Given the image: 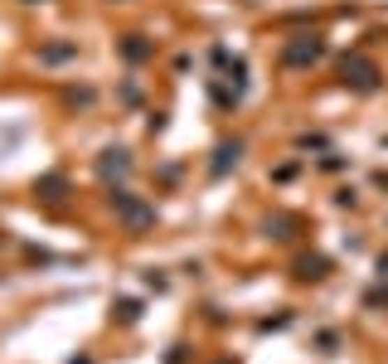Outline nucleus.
I'll list each match as a JSON object with an SVG mask.
<instances>
[{"instance_id":"nucleus-1","label":"nucleus","mask_w":388,"mask_h":364,"mask_svg":"<svg viewBox=\"0 0 388 364\" xmlns=\"http://www.w3.org/2000/svg\"><path fill=\"white\" fill-rule=\"evenodd\" d=\"M340 78H345V88H359V92L379 88V68H374L369 59H359V54H350V59L340 64Z\"/></svg>"},{"instance_id":"nucleus-2","label":"nucleus","mask_w":388,"mask_h":364,"mask_svg":"<svg viewBox=\"0 0 388 364\" xmlns=\"http://www.w3.org/2000/svg\"><path fill=\"white\" fill-rule=\"evenodd\" d=\"M112 204H117V214H121L131 228H151V224H156V209H146V204L131 199L126 189H112Z\"/></svg>"},{"instance_id":"nucleus-3","label":"nucleus","mask_w":388,"mask_h":364,"mask_svg":"<svg viewBox=\"0 0 388 364\" xmlns=\"http://www.w3.org/2000/svg\"><path fill=\"white\" fill-rule=\"evenodd\" d=\"M320 54H325V44H320L315 34H301V39H291L287 49H282V59H287L291 68H301V64H315Z\"/></svg>"},{"instance_id":"nucleus-4","label":"nucleus","mask_w":388,"mask_h":364,"mask_svg":"<svg viewBox=\"0 0 388 364\" xmlns=\"http://www.w3.org/2000/svg\"><path fill=\"white\" fill-rule=\"evenodd\" d=\"M238 151H243L238 141H223V146H218V156H214V175H223L228 166H238Z\"/></svg>"},{"instance_id":"nucleus-5","label":"nucleus","mask_w":388,"mask_h":364,"mask_svg":"<svg viewBox=\"0 0 388 364\" xmlns=\"http://www.w3.org/2000/svg\"><path fill=\"white\" fill-rule=\"evenodd\" d=\"M97 170H102V175H112V170H117V175H126V170H131V161H126V151H107V156L97 161Z\"/></svg>"},{"instance_id":"nucleus-6","label":"nucleus","mask_w":388,"mask_h":364,"mask_svg":"<svg viewBox=\"0 0 388 364\" xmlns=\"http://www.w3.org/2000/svg\"><path fill=\"white\" fill-rule=\"evenodd\" d=\"M325 268H330L325 258H301V272L296 277H325Z\"/></svg>"},{"instance_id":"nucleus-7","label":"nucleus","mask_w":388,"mask_h":364,"mask_svg":"<svg viewBox=\"0 0 388 364\" xmlns=\"http://www.w3.org/2000/svg\"><path fill=\"white\" fill-rule=\"evenodd\" d=\"M39 189H44V199H64V180H59V175L39 180Z\"/></svg>"},{"instance_id":"nucleus-8","label":"nucleus","mask_w":388,"mask_h":364,"mask_svg":"<svg viewBox=\"0 0 388 364\" xmlns=\"http://www.w3.org/2000/svg\"><path fill=\"white\" fill-rule=\"evenodd\" d=\"M126 59H146V44H141V39H136V34H131V39H126Z\"/></svg>"}]
</instances>
